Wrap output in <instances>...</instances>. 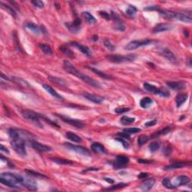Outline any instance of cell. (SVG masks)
Segmentation results:
<instances>
[{"label": "cell", "mask_w": 192, "mask_h": 192, "mask_svg": "<svg viewBox=\"0 0 192 192\" xmlns=\"http://www.w3.org/2000/svg\"><path fill=\"white\" fill-rule=\"evenodd\" d=\"M8 135L11 138V145L14 152L22 157L26 156L25 141L20 134L19 131L11 128L8 129Z\"/></svg>", "instance_id": "6da1fadb"}, {"label": "cell", "mask_w": 192, "mask_h": 192, "mask_svg": "<svg viewBox=\"0 0 192 192\" xmlns=\"http://www.w3.org/2000/svg\"><path fill=\"white\" fill-rule=\"evenodd\" d=\"M63 68L68 74H71L72 75L75 76L77 78H79L80 80H81L82 81L85 82L87 84L90 85V86H93L95 88H100L101 85L97 80H94V79L91 78L89 76L86 75V74H83L82 72H80L79 70H77L71 62H69L68 61L65 60L63 62Z\"/></svg>", "instance_id": "7a4b0ae2"}, {"label": "cell", "mask_w": 192, "mask_h": 192, "mask_svg": "<svg viewBox=\"0 0 192 192\" xmlns=\"http://www.w3.org/2000/svg\"><path fill=\"white\" fill-rule=\"evenodd\" d=\"M22 179L23 176L8 172L1 173L0 176V182L2 184L13 188H19L20 185H21Z\"/></svg>", "instance_id": "3957f363"}, {"label": "cell", "mask_w": 192, "mask_h": 192, "mask_svg": "<svg viewBox=\"0 0 192 192\" xmlns=\"http://www.w3.org/2000/svg\"><path fill=\"white\" fill-rule=\"evenodd\" d=\"M22 116L24 119L29 121L30 122L34 124L37 127L41 128V129L42 128V124L40 122L41 118L39 116V113H37L30 110H22Z\"/></svg>", "instance_id": "277c9868"}, {"label": "cell", "mask_w": 192, "mask_h": 192, "mask_svg": "<svg viewBox=\"0 0 192 192\" xmlns=\"http://www.w3.org/2000/svg\"><path fill=\"white\" fill-rule=\"evenodd\" d=\"M136 58L135 54H129L127 56L122 55H110L107 56V59L111 62L113 63H122V62H133Z\"/></svg>", "instance_id": "5b68a950"}, {"label": "cell", "mask_w": 192, "mask_h": 192, "mask_svg": "<svg viewBox=\"0 0 192 192\" xmlns=\"http://www.w3.org/2000/svg\"><path fill=\"white\" fill-rule=\"evenodd\" d=\"M144 88L147 92H151V93L155 94V95H160L161 97L169 98L170 95V92L165 89H160V88L156 87L152 84H149L148 83H144Z\"/></svg>", "instance_id": "8992f818"}, {"label": "cell", "mask_w": 192, "mask_h": 192, "mask_svg": "<svg viewBox=\"0 0 192 192\" xmlns=\"http://www.w3.org/2000/svg\"><path fill=\"white\" fill-rule=\"evenodd\" d=\"M152 40H136V41H132L130 43L128 44L125 46V49L127 50H136V49L141 48V47L146 46V45H149L150 44H152Z\"/></svg>", "instance_id": "52a82bcc"}, {"label": "cell", "mask_w": 192, "mask_h": 192, "mask_svg": "<svg viewBox=\"0 0 192 192\" xmlns=\"http://www.w3.org/2000/svg\"><path fill=\"white\" fill-rule=\"evenodd\" d=\"M56 115L59 117V119H61L62 121H63L64 122H66L67 124L71 125L74 126V127L77 128V129H83L85 126V124L82 121L79 119H71L69 118L68 116H65L62 115H59V114L56 113Z\"/></svg>", "instance_id": "ba28073f"}, {"label": "cell", "mask_w": 192, "mask_h": 192, "mask_svg": "<svg viewBox=\"0 0 192 192\" xmlns=\"http://www.w3.org/2000/svg\"><path fill=\"white\" fill-rule=\"evenodd\" d=\"M111 17L113 20V27L116 31L119 32H124L125 30V26L124 22L120 19L119 15L116 12H111Z\"/></svg>", "instance_id": "9c48e42d"}, {"label": "cell", "mask_w": 192, "mask_h": 192, "mask_svg": "<svg viewBox=\"0 0 192 192\" xmlns=\"http://www.w3.org/2000/svg\"><path fill=\"white\" fill-rule=\"evenodd\" d=\"M21 185L26 188V189L29 190V191H36V190H38L37 182L34 179H30V178L28 177L23 176Z\"/></svg>", "instance_id": "30bf717a"}, {"label": "cell", "mask_w": 192, "mask_h": 192, "mask_svg": "<svg viewBox=\"0 0 192 192\" xmlns=\"http://www.w3.org/2000/svg\"><path fill=\"white\" fill-rule=\"evenodd\" d=\"M65 26L71 33H74V34L78 33L80 30V26H81V20L78 17H76L73 23H65Z\"/></svg>", "instance_id": "8fae6325"}, {"label": "cell", "mask_w": 192, "mask_h": 192, "mask_svg": "<svg viewBox=\"0 0 192 192\" xmlns=\"http://www.w3.org/2000/svg\"><path fill=\"white\" fill-rule=\"evenodd\" d=\"M130 161L129 157L125 155H117L116 158V161L113 164V166L115 169H121L125 167Z\"/></svg>", "instance_id": "7c38bea8"}, {"label": "cell", "mask_w": 192, "mask_h": 192, "mask_svg": "<svg viewBox=\"0 0 192 192\" xmlns=\"http://www.w3.org/2000/svg\"><path fill=\"white\" fill-rule=\"evenodd\" d=\"M172 185L174 188H177V187L182 186V185H186L188 182H190V179L188 176H185V175H182V176H178L175 177L173 180H170Z\"/></svg>", "instance_id": "4fadbf2b"}, {"label": "cell", "mask_w": 192, "mask_h": 192, "mask_svg": "<svg viewBox=\"0 0 192 192\" xmlns=\"http://www.w3.org/2000/svg\"><path fill=\"white\" fill-rule=\"evenodd\" d=\"M65 146L68 148L70 150L73 151V152H75L77 153L81 154V155H89L90 154L89 151L86 148L83 147V146H75V145H73L71 144H68V143H66L65 144Z\"/></svg>", "instance_id": "5bb4252c"}, {"label": "cell", "mask_w": 192, "mask_h": 192, "mask_svg": "<svg viewBox=\"0 0 192 192\" xmlns=\"http://www.w3.org/2000/svg\"><path fill=\"white\" fill-rule=\"evenodd\" d=\"M30 144H31L32 147L33 149H36V150L39 151V152H48L52 151V148L50 146L41 144V143L38 142L36 141H30Z\"/></svg>", "instance_id": "9a60e30c"}, {"label": "cell", "mask_w": 192, "mask_h": 192, "mask_svg": "<svg viewBox=\"0 0 192 192\" xmlns=\"http://www.w3.org/2000/svg\"><path fill=\"white\" fill-rule=\"evenodd\" d=\"M191 165V162H185V161H176V162H173L172 164H170V165H167L166 167H164V170H176V169L182 168L184 167H186V166H190Z\"/></svg>", "instance_id": "2e32d148"}, {"label": "cell", "mask_w": 192, "mask_h": 192, "mask_svg": "<svg viewBox=\"0 0 192 192\" xmlns=\"http://www.w3.org/2000/svg\"><path fill=\"white\" fill-rule=\"evenodd\" d=\"M161 54L164 57H165L166 59H168L170 62H171L172 63L176 64L178 62L177 58L176 57V56L174 55V53L171 51L170 50H169L168 48H164L161 50Z\"/></svg>", "instance_id": "e0dca14e"}, {"label": "cell", "mask_w": 192, "mask_h": 192, "mask_svg": "<svg viewBox=\"0 0 192 192\" xmlns=\"http://www.w3.org/2000/svg\"><path fill=\"white\" fill-rule=\"evenodd\" d=\"M68 45H71V46L76 47L77 49H79V50H80L81 53H83V54H85L87 56H92V51L91 50L88 48L87 46H85V45H80L78 42H71L68 43Z\"/></svg>", "instance_id": "ac0fdd59"}, {"label": "cell", "mask_w": 192, "mask_h": 192, "mask_svg": "<svg viewBox=\"0 0 192 192\" xmlns=\"http://www.w3.org/2000/svg\"><path fill=\"white\" fill-rule=\"evenodd\" d=\"M83 97H84L85 98L87 99V100L90 101H92V103L98 104H101L102 102L104 101V97H102V96H100V95H95V94H90V93H86V92H85V93L83 94Z\"/></svg>", "instance_id": "d6986e66"}, {"label": "cell", "mask_w": 192, "mask_h": 192, "mask_svg": "<svg viewBox=\"0 0 192 192\" xmlns=\"http://www.w3.org/2000/svg\"><path fill=\"white\" fill-rule=\"evenodd\" d=\"M167 86L175 91L182 90L185 88V83L182 81H169L167 82Z\"/></svg>", "instance_id": "ffe728a7"}, {"label": "cell", "mask_w": 192, "mask_h": 192, "mask_svg": "<svg viewBox=\"0 0 192 192\" xmlns=\"http://www.w3.org/2000/svg\"><path fill=\"white\" fill-rule=\"evenodd\" d=\"M172 29V26L167 23H158L152 29L153 33H162V32L169 31Z\"/></svg>", "instance_id": "44dd1931"}, {"label": "cell", "mask_w": 192, "mask_h": 192, "mask_svg": "<svg viewBox=\"0 0 192 192\" xmlns=\"http://www.w3.org/2000/svg\"><path fill=\"white\" fill-rule=\"evenodd\" d=\"M155 180L154 179H149L145 180L144 182H142V184L141 185L140 188H141V190L144 191H149L150 189H152L153 185H155Z\"/></svg>", "instance_id": "7402d4cb"}, {"label": "cell", "mask_w": 192, "mask_h": 192, "mask_svg": "<svg viewBox=\"0 0 192 192\" xmlns=\"http://www.w3.org/2000/svg\"><path fill=\"white\" fill-rule=\"evenodd\" d=\"M42 86H43L44 89H45V90L47 91V92H49V93L53 96V97L56 98H57V99H63V98H62V95H59L58 92H56V91L54 90V89H53V87H51L50 86H49L48 84H45V83H43V84H42Z\"/></svg>", "instance_id": "603a6c76"}, {"label": "cell", "mask_w": 192, "mask_h": 192, "mask_svg": "<svg viewBox=\"0 0 192 192\" xmlns=\"http://www.w3.org/2000/svg\"><path fill=\"white\" fill-rule=\"evenodd\" d=\"M82 17L85 19V20L89 24H95L97 22L96 19L95 18V17L90 14L89 12L88 11H83L82 13Z\"/></svg>", "instance_id": "cb8c5ba5"}, {"label": "cell", "mask_w": 192, "mask_h": 192, "mask_svg": "<svg viewBox=\"0 0 192 192\" xmlns=\"http://www.w3.org/2000/svg\"><path fill=\"white\" fill-rule=\"evenodd\" d=\"M91 149L95 153H106V149L102 144L99 143H94L91 146Z\"/></svg>", "instance_id": "d4e9b609"}, {"label": "cell", "mask_w": 192, "mask_h": 192, "mask_svg": "<svg viewBox=\"0 0 192 192\" xmlns=\"http://www.w3.org/2000/svg\"><path fill=\"white\" fill-rule=\"evenodd\" d=\"M188 99V94L185 93H181L179 94L177 96H176V106L177 107H180L184 103L187 101Z\"/></svg>", "instance_id": "484cf974"}, {"label": "cell", "mask_w": 192, "mask_h": 192, "mask_svg": "<svg viewBox=\"0 0 192 192\" xmlns=\"http://www.w3.org/2000/svg\"><path fill=\"white\" fill-rule=\"evenodd\" d=\"M48 79L52 82V83H54L55 84L59 85L61 86H66L67 83L65 80L62 78H59V77H53V76H48Z\"/></svg>", "instance_id": "4316f807"}, {"label": "cell", "mask_w": 192, "mask_h": 192, "mask_svg": "<svg viewBox=\"0 0 192 192\" xmlns=\"http://www.w3.org/2000/svg\"><path fill=\"white\" fill-rule=\"evenodd\" d=\"M170 130H171V128L166 127V128H164V129H162V130L158 131V132L154 133L153 135H152L150 137H149V139H155V138H158V137L161 136V135H166V134L169 133V132H170Z\"/></svg>", "instance_id": "83f0119b"}, {"label": "cell", "mask_w": 192, "mask_h": 192, "mask_svg": "<svg viewBox=\"0 0 192 192\" xmlns=\"http://www.w3.org/2000/svg\"><path fill=\"white\" fill-rule=\"evenodd\" d=\"M52 161L58 164H62V165H72L74 162L71 161L67 159H63V158H50Z\"/></svg>", "instance_id": "f1b7e54d"}, {"label": "cell", "mask_w": 192, "mask_h": 192, "mask_svg": "<svg viewBox=\"0 0 192 192\" xmlns=\"http://www.w3.org/2000/svg\"><path fill=\"white\" fill-rule=\"evenodd\" d=\"M153 104V101L150 98L145 97L144 98H142L140 101V105H141V107L144 108V109H147L149 107H151Z\"/></svg>", "instance_id": "f546056e"}, {"label": "cell", "mask_w": 192, "mask_h": 192, "mask_svg": "<svg viewBox=\"0 0 192 192\" xmlns=\"http://www.w3.org/2000/svg\"><path fill=\"white\" fill-rule=\"evenodd\" d=\"M26 27L36 35H39V33H41V27L36 25V24L33 23H27L26 24Z\"/></svg>", "instance_id": "4dcf8cb0"}, {"label": "cell", "mask_w": 192, "mask_h": 192, "mask_svg": "<svg viewBox=\"0 0 192 192\" xmlns=\"http://www.w3.org/2000/svg\"><path fill=\"white\" fill-rule=\"evenodd\" d=\"M66 138H68V140H70L71 141H72V142L77 143V144H79V143H80L82 141V139L80 137L77 136V135L70 132L66 134Z\"/></svg>", "instance_id": "1f68e13d"}, {"label": "cell", "mask_w": 192, "mask_h": 192, "mask_svg": "<svg viewBox=\"0 0 192 192\" xmlns=\"http://www.w3.org/2000/svg\"><path fill=\"white\" fill-rule=\"evenodd\" d=\"M59 50H60L63 54H65V56H68V57L71 58V59H74V56H74V53L72 51V50H71L69 48H66V47L65 46L59 47Z\"/></svg>", "instance_id": "d6a6232c"}, {"label": "cell", "mask_w": 192, "mask_h": 192, "mask_svg": "<svg viewBox=\"0 0 192 192\" xmlns=\"http://www.w3.org/2000/svg\"><path fill=\"white\" fill-rule=\"evenodd\" d=\"M39 48H40L41 50L43 51V53H45V54L52 55V53H53V50H52L50 45H46V44H40V45H39Z\"/></svg>", "instance_id": "836d02e7"}, {"label": "cell", "mask_w": 192, "mask_h": 192, "mask_svg": "<svg viewBox=\"0 0 192 192\" xmlns=\"http://www.w3.org/2000/svg\"><path fill=\"white\" fill-rule=\"evenodd\" d=\"M140 132H141V129L139 128H126V129H123V132L129 135L137 134Z\"/></svg>", "instance_id": "e575fe53"}, {"label": "cell", "mask_w": 192, "mask_h": 192, "mask_svg": "<svg viewBox=\"0 0 192 192\" xmlns=\"http://www.w3.org/2000/svg\"><path fill=\"white\" fill-rule=\"evenodd\" d=\"M128 185V184H125V183H118L116 184V185H113V186H110V188H105V191H116V190H118V189H120V188H125V187H126Z\"/></svg>", "instance_id": "d590c367"}, {"label": "cell", "mask_w": 192, "mask_h": 192, "mask_svg": "<svg viewBox=\"0 0 192 192\" xmlns=\"http://www.w3.org/2000/svg\"><path fill=\"white\" fill-rule=\"evenodd\" d=\"M89 69L92 70V71H93L94 73L96 74H98V76H100V77H101L102 78H105V79H111V77L110 75H108V74H105L104 72H103V71H99L98 69H96V68H89Z\"/></svg>", "instance_id": "8d00e7d4"}, {"label": "cell", "mask_w": 192, "mask_h": 192, "mask_svg": "<svg viewBox=\"0 0 192 192\" xmlns=\"http://www.w3.org/2000/svg\"><path fill=\"white\" fill-rule=\"evenodd\" d=\"M137 11H138V9H137L136 7H135L133 5H129L127 10H126V14L129 17H133L136 14Z\"/></svg>", "instance_id": "74e56055"}, {"label": "cell", "mask_w": 192, "mask_h": 192, "mask_svg": "<svg viewBox=\"0 0 192 192\" xmlns=\"http://www.w3.org/2000/svg\"><path fill=\"white\" fill-rule=\"evenodd\" d=\"M135 118H131V117L129 116H123L122 117L121 119V122L122 123L123 125H129L132 124V123L135 122Z\"/></svg>", "instance_id": "f35d334b"}, {"label": "cell", "mask_w": 192, "mask_h": 192, "mask_svg": "<svg viewBox=\"0 0 192 192\" xmlns=\"http://www.w3.org/2000/svg\"><path fill=\"white\" fill-rule=\"evenodd\" d=\"M160 143L158 142V141H154V142L151 143L150 145H149V149H150L151 152H156L157 150H158L160 148Z\"/></svg>", "instance_id": "ab89813d"}, {"label": "cell", "mask_w": 192, "mask_h": 192, "mask_svg": "<svg viewBox=\"0 0 192 192\" xmlns=\"http://www.w3.org/2000/svg\"><path fill=\"white\" fill-rule=\"evenodd\" d=\"M11 81L15 82V83H18V84H20V85H22V86H29L28 83H27L25 81V80H23V79H21V78H18V77H11Z\"/></svg>", "instance_id": "60d3db41"}, {"label": "cell", "mask_w": 192, "mask_h": 192, "mask_svg": "<svg viewBox=\"0 0 192 192\" xmlns=\"http://www.w3.org/2000/svg\"><path fill=\"white\" fill-rule=\"evenodd\" d=\"M1 5H2V7L4 8L5 10H7L9 12V13L11 14L12 15V16L14 17H16V12H15V11L14 10V8H12V7H11V6L8 5H5L4 4L3 2H1Z\"/></svg>", "instance_id": "b9f144b4"}, {"label": "cell", "mask_w": 192, "mask_h": 192, "mask_svg": "<svg viewBox=\"0 0 192 192\" xmlns=\"http://www.w3.org/2000/svg\"><path fill=\"white\" fill-rule=\"evenodd\" d=\"M149 137L146 136V135H141V136L139 137L138 141V144L139 146H143V145L147 143V141H149Z\"/></svg>", "instance_id": "7bdbcfd3"}, {"label": "cell", "mask_w": 192, "mask_h": 192, "mask_svg": "<svg viewBox=\"0 0 192 192\" xmlns=\"http://www.w3.org/2000/svg\"><path fill=\"white\" fill-rule=\"evenodd\" d=\"M104 45L108 50H110V51H113L116 49V47L114 46L113 45H112V43H111V42H110V40H108V39H104Z\"/></svg>", "instance_id": "ee69618b"}, {"label": "cell", "mask_w": 192, "mask_h": 192, "mask_svg": "<svg viewBox=\"0 0 192 192\" xmlns=\"http://www.w3.org/2000/svg\"><path fill=\"white\" fill-rule=\"evenodd\" d=\"M162 184L166 188H169V189H173V187L172 185L171 182H170V179L168 178H165L162 180Z\"/></svg>", "instance_id": "f6af8a7d"}, {"label": "cell", "mask_w": 192, "mask_h": 192, "mask_svg": "<svg viewBox=\"0 0 192 192\" xmlns=\"http://www.w3.org/2000/svg\"><path fill=\"white\" fill-rule=\"evenodd\" d=\"M39 116H40L41 119H43V120H45V122H48L49 124H50V125H51L56 126V127H59V125H58L56 124V123L55 122L52 121L51 119H50L48 118V117H46V116H45L42 115V114H39Z\"/></svg>", "instance_id": "bcb514c9"}, {"label": "cell", "mask_w": 192, "mask_h": 192, "mask_svg": "<svg viewBox=\"0 0 192 192\" xmlns=\"http://www.w3.org/2000/svg\"><path fill=\"white\" fill-rule=\"evenodd\" d=\"M14 43H15V45H16L17 49L19 51L22 52V48H21L20 45V43H19V39H18L16 33H14Z\"/></svg>", "instance_id": "7dc6e473"}, {"label": "cell", "mask_w": 192, "mask_h": 192, "mask_svg": "<svg viewBox=\"0 0 192 192\" xmlns=\"http://www.w3.org/2000/svg\"><path fill=\"white\" fill-rule=\"evenodd\" d=\"M116 140L117 141H119V142L121 143L124 148H125V149H129V144L127 142V141H126L125 139L122 138H116Z\"/></svg>", "instance_id": "c3c4849f"}, {"label": "cell", "mask_w": 192, "mask_h": 192, "mask_svg": "<svg viewBox=\"0 0 192 192\" xmlns=\"http://www.w3.org/2000/svg\"><path fill=\"white\" fill-rule=\"evenodd\" d=\"M130 110V108L129 107H117L116 108L115 112L117 114H122L124 113L128 112V111Z\"/></svg>", "instance_id": "681fc988"}, {"label": "cell", "mask_w": 192, "mask_h": 192, "mask_svg": "<svg viewBox=\"0 0 192 192\" xmlns=\"http://www.w3.org/2000/svg\"><path fill=\"white\" fill-rule=\"evenodd\" d=\"M32 3L36 7L39 8H43L45 7V3L40 0H36V1H32Z\"/></svg>", "instance_id": "f907efd6"}, {"label": "cell", "mask_w": 192, "mask_h": 192, "mask_svg": "<svg viewBox=\"0 0 192 192\" xmlns=\"http://www.w3.org/2000/svg\"><path fill=\"white\" fill-rule=\"evenodd\" d=\"M26 172H27V173H28L29 174L32 175V176H37V177H46V176H44V175L41 174V173H37V172L33 171V170H26Z\"/></svg>", "instance_id": "816d5d0a"}, {"label": "cell", "mask_w": 192, "mask_h": 192, "mask_svg": "<svg viewBox=\"0 0 192 192\" xmlns=\"http://www.w3.org/2000/svg\"><path fill=\"white\" fill-rule=\"evenodd\" d=\"M157 123V119H153V120H150V121L147 122H146V124H145V126L146 127H151V126H153L155 125V124Z\"/></svg>", "instance_id": "f5cc1de1"}, {"label": "cell", "mask_w": 192, "mask_h": 192, "mask_svg": "<svg viewBox=\"0 0 192 192\" xmlns=\"http://www.w3.org/2000/svg\"><path fill=\"white\" fill-rule=\"evenodd\" d=\"M99 14H100L101 16L103 17L106 20H110L111 18V17L110 16V15L108 14V13H107L106 11H100Z\"/></svg>", "instance_id": "db71d44e"}, {"label": "cell", "mask_w": 192, "mask_h": 192, "mask_svg": "<svg viewBox=\"0 0 192 192\" xmlns=\"http://www.w3.org/2000/svg\"><path fill=\"white\" fill-rule=\"evenodd\" d=\"M118 136H119L120 138H124V139H129L130 138V135H128V134L125 133V132H122V133H118L117 134Z\"/></svg>", "instance_id": "11a10c76"}, {"label": "cell", "mask_w": 192, "mask_h": 192, "mask_svg": "<svg viewBox=\"0 0 192 192\" xmlns=\"http://www.w3.org/2000/svg\"><path fill=\"white\" fill-rule=\"evenodd\" d=\"M138 161L141 164H151L152 161H149V160H144V159H138Z\"/></svg>", "instance_id": "9f6ffc18"}, {"label": "cell", "mask_w": 192, "mask_h": 192, "mask_svg": "<svg viewBox=\"0 0 192 192\" xmlns=\"http://www.w3.org/2000/svg\"><path fill=\"white\" fill-rule=\"evenodd\" d=\"M0 149H1V151H2V152H5V153L8 154V155L9 154L8 149L6 147H5V146H3V145H1V146H0Z\"/></svg>", "instance_id": "6f0895ef"}, {"label": "cell", "mask_w": 192, "mask_h": 192, "mask_svg": "<svg viewBox=\"0 0 192 192\" xmlns=\"http://www.w3.org/2000/svg\"><path fill=\"white\" fill-rule=\"evenodd\" d=\"M171 149H172L171 148L168 147V146H167V147L165 148V149H164V153H165V155H170V153H169V152H168V151H169V152H171V151H172Z\"/></svg>", "instance_id": "680465c9"}, {"label": "cell", "mask_w": 192, "mask_h": 192, "mask_svg": "<svg viewBox=\"0 0 192 192\" xmlns=\"http://www.w3.org/2000/svg\"><path fill=\"white\" fill-rule=\"evenodd\" d=\"M147 176H148L147 173H140V175L138 176V178H139V179H144V178H146Z\"/></svg>", "instance_id": "91938a15"}, {"label": "cell", "mask_w": 192, "mask_h": 192, "mask_svg": "<svg viewBox=\"0 0 192 192\" xmlns=\"http://www.w3.org/2000/svg\"><path fill=\"white\" fill-rule=\"evenodd\" d=\"M104 180L106 181V182H109V183H113L115 181L113 180V179H110V178H104Z\"/></svg>", "instance_id": "94428289"}, {"label": "cell", "mask_w": 192, "mask_h": 192, "mask_svg": "<svg viewBox=\"0 0 192 192\" xmlns=\"http://www.w3.org/2000/svg\"><path fill=\"white\" fill-rule=\"evenodd\" d=\"M1 76H2V78L5 79V80H11V79L8 78V77H6V76H5L3 73H2Z\"/></svg>", "instance_id": "6125c7cd"}, {"label": "cell", "mask_w": 192, "mask_h": 192, "mask_svg": "<svg viewBox=\"0 0 192 192\" xmlns=\"http://www.w3.org/2000/svg\"><path fill=\"white\" fill-rule=\"evenodd\" d=\"M99 170L98 168H93V167H92V168H89V169H87V170H84V171H83V172H85V173H86V172H87V171H91V170Z\"/></svg>", "instance_id": "be15d7a7"}, {"label": "cell", "mask_w": 192, "mask_h": 192, "mask_svg": "<svg viewBox=\"0 0 192 192\" xmlns=\"http://www.w3.org/2000/svg\"><path fill=\"white\" fill-rule=\"evenodd\" d=\"M93 39H94V41H95H95H97V40H98V36H94Z\"/></svg>", "instance_id": "e7e4bbea"}]
</instances>
